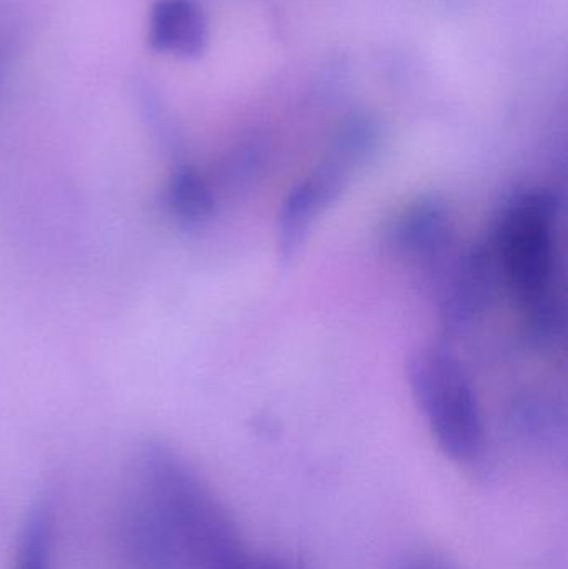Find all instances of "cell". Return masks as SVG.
Returning a JSON list of instances; mask_svg holds the SVG:
<instances>
[{
    "label": "cell",
    "mask_w": 568,
    "mask_h": 569,
    "mask_svg": "<svg viewBox=\"0 0 568 569\" xmlns=\"http://www.w3.org/2000/svg\"><path fill=\"white\" fill-rule=\"evenodd\" d=\"M556 223L554 196L544 190L517 193L504 209L492 250L510 293L540 337H550L559 323Z\"/></svg>",
    "instance_id": "6da1fadb"
},
{
    "label": "cell",
    "mask_w": 568,
    "mask_h": 569,
    "mask_svg": "<svg viewBox=\"0 0 568 569\" xmlns=\"http://www.w3.org/2000/svg\"><path fill=\"white\" fill-rule=\"evenodd\" d=\"M407 380L440 450L457 463L479 460L486 450L482 415L456 355L440 345L417 348L407 360Z\"/></svg>",
    "instance_id": "7a4b0ae2"
},
{
    "label": "cell",
    "mask_w": 568,
    "mask_h": 569,
    "mask_svg": "<svg viewBox=\"0 0 568 569\" xmlns=\"http://www.w3.org/2000/svg\"><path fill=\"white\" fill-rule=\"evenodd\" d=\"M372 143L370 127L353 123L329 159L289 193L279 220V243L283 259H290L299 250L313 220L346 189L353 169L366 159Z\"/></svg>",
    "instance_id": "3957f363"
},
{
    "label": "cell",
    "mask_w": 568,
    "mask_h": 569,
    "mask_svg": "<svg viewBox=\"0 0 568 569\" xmlns=\"http://www.w3.org/2000/svg\"><path fill=\"white\" fill-rule=\"evenodd\" d=\"M496 259L492 250L474 247L456 253L449 266L440 269L439 310L444 323L450 330L470 327L477 318L486 313L494 291Z\"/></svg>",
    "instance_id": "277c9868"
},
{
    "label": "cell",
    "mask_w": 568,
    "mask_h": 569,
    "mask_svg": "<svg viewBox=\"0 0 568 569\" xmlns=\"http://www.w3.org/2000/svg\"><path fill=\"white\" fill-rule=\"evenodd\" d=\"M454 220L446 203L423 199L403 210L389 230L397 256L430 273H439L454 253Z\"/></svg>",
    "instance_id": "5b68a950"
},
{
    "label": "cell",
    "mask_w": 568,
    "mask_h": 569,
    "mask_svg": "<svg viewBox=\"0 0 568 569\" xmlns=\"http://www.w3.org/2000/svg\"><path fill=\"white\" fill-rule=\"evenodd\" d=\"M122 521V545L132 569H186L176 537L157 510L153 501L140 488Z\"/></svg>",
    "instance_id": "8992f818"
},
{
    "label": "cell",
    "mask_w": 568,
    "mask_h": 569,
    "mask_svg": "<svg viewBox=\"0 0 568 569\" xmlns=\"http://www.w3.org/2000/svg\"><path fill=\"white\" fill-rule=\"evenodd\" d=\"M147 37L156 52L199 59L209 42L206 13L197 0H157L150 10Z\"/></svg>",
    "instance_id": "52a82bcc"
},
{
    "label": "cell",
    "mask_w": 568,
    "mask_h": 569,
    "mask_svg": "<svg viewBox=\"0 0 568 569\" xmlns=\"http://www.w3.org/2000/svg\"><path fill=\"white\" fill-rule=\"evenodd\" d=\"M50 553L52 517L47 507L39 505L30 511L23 525L13 569H50Z\"/></svg>",
    "instance_id": "ba28073f"
},
{
    "label": "cell",
    "mask_w": 568,
    "mask_h": 569,
    "mask_svg": "<svg viewBox=\"0 0 568 569\" xmlns=\"http://www.w3.org/2000/svg\"><path fill=\"white\" fill-rule=\"evenodd\" d=\"M169 203L183 222L197 223L212 212V192L206 180L193 170L180 169L170 183Z\"/></svg>",
    "instance_id": "9c48e42d"
},
{
    "label": "cell",
    "mask_w": 568,
    "mask_h": 569,
    "mask_svg": "<svg viewBox=\"0 0 568 569\" xmlns=\"http://www.w3.org/2000/svg\"><path fill=\"white\" fill-rule=\"evenodd\" d=\"M226 569H302L286 558L267 557V555H252L243 551Z\"/></svg>",
    "instance_id": "30bf717a"
},
{
    "label": "cell",
    "mask_w": 568,
    "mask_h": 569,
    "mask_svg": "<svg viewBox=\"0 0 568 569\" xmlns=\"http://www.w3.org/2000/svg\"><path fill=\"white\" fill-rule=\"evenodd\" d=\"M397 569H450L442 561L434 560V558H416V560L406 561Z\"/></svg>",
    "instance_id": "8fae6325"
}]
</instances>
